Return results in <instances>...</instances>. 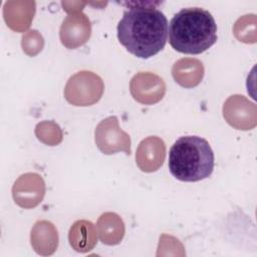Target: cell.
I'll return each mask as SVG.
<instances>
[{
  "label": "cell",
  "instance_id": "6da1fadb",
  "mask_svg": "<svg viewBox=\"0 0 257 257\" xmlns=\"http://www.w3.org/2000/svg\"><path fill=\"white\" fill-rule=\"evenodd\" d=\"M116 30L119 43L133 55L148 59L158 54L168 40L169 24L164 13L155 5L159 2H124Z\"/></svg>",
  "mask_w": 257,
  "mask_h": 257
},
{
  "label": "cell",
  "instance_id": "7a4b0ae2",
  "mask_svg": "<svg viewBox=\"0 0 257 257\" xmlns=\"http://www.w3.org/2000/svg\"><path fill=\"white\" fill-rule=\"evenodd\" d=\"M171 46L185 54H200L217 41V24L212 14L201 7L180 10L169 24Z\"/></svg>",
  "mask_w": 257,
  "mask_h": 257
},
{
  "label": "cell",
  "instance_id": "3957f363",
  "mask_svg": "<svg viewBox=\"0 0 257 257\" xmlns=\"http://www.w3.org/2000/svg\"><path fill=\"white\" fill-rule=\"evenodd\" d=\"M214 164L210 144L199 136L179 138L169 152V170L182 182H198L209 178Z\"/></svg>",
  "mask_w": 257,
  "mask_h": 257
},
{
  "label": "cell",
  "instance_id": "277c9868",
  "mask_svg": "<svg viewBox=\"0 0 257 257\" xmlns=\"http://www.w3.org/2000/svg\"><path fill=\"white\" fill-rule=\"evenodd\" d=\"M95 143L105 155L115 154L118 151L131 155L130 136L119 128L116 116H108L98 123L95 128Z\"/></svg>",
  "mask_w": 257,
  "mask_h": 257
},
{
  "label": "cell",
  "instance_id": "5b68a950",
  "mask_svg": "<svg viewBox=\"0 0 257 257\" xmlns=\"http://www.w3.org/2000/svg\"><path fill=\"white\" fill-rule=\"evenodd\" d=\"M71 81L81 86V89H65V98L74 105H90L97 101L103 89H87V86L100 80V77L90 71H80L69 78Z\"/></svg>",
  "mask_w": 257,
  "mask_h": 257
},
{
  "label": "cell",
  "instance_id": "8992f818",
  "mask_svg": "<svg viewBox=\"0 0 257 257\" xmlns=\"http://www.w3.org/2000/svg\"><path fill=\"white\" fill-rule=\"evenodd\" d=\"M166 147L158 137H149L139 145L136 160L139 168L144 172L157 171L164 163Z\"/></svg>",
  "mask_w": 257,
  "mask_h": 257
},
{
  "label": "cell",
  "instance_id": "52a82bcc",
  "mask_svg": "<svg viewBox=\"0 0 257 257\" xmlns=\"http://www.w3.org/2000/svg\"><path fill=\"white\" fill-rule=\"evenodd\" d=\"M79 33L89 36L90 23L87 17L82 13L67 16L60 28V39L63 45L68 48H75L86 42Z\"/></svg>",
  "mask_w": 257,
  "mask_h": 257
},
{
  "label": "cell",
  "instance_id": "ba28073f",
  "mask_svg": "<svg viewBox=\"0 0 257 257\" xmlns=\"http://www.w3.org/2000/svg\"><path fill=\"white\" fill-rule=\"evenodd\" d=\"M70 245L78 252L90 250L95 244V235L92 223L89 221L75 222L69 231Z\"/></svg>",
  "mask_w": 257,
  "mask_h": 257
}]
</instances>
